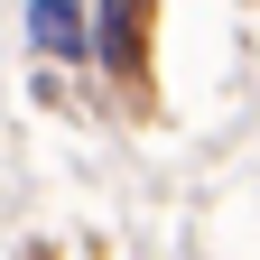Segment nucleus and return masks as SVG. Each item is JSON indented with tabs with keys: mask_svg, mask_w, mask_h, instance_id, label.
Here are the masks:
<instances>
[{
	"mask_svg": "<svg viewBox=\"0 0 260 260\" xmlns=\"http://www.w3.org/2000/svg\"><path fill=\"white\" fill-rule=\"evenodd\" d=\"M84 28H93V19H84V10H65V0H28V38H38L47 56H75V47H93Z\"/></svg>",
	"mask_w": 260,
	"mask_h": 260,
	"instance_id": "nucleus-1",
	"label": "nucleus"
}]
</instances>
